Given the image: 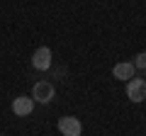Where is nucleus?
Wrapping results in <instances>:
<instances>
[{"instance_id": "obj_5", "label": "nucleus", "mask_w": 146, "mask_h": 136, "mask_svg": "<svg viewBox=\"0 0 146 136\" xmlns=\"http://www.w3.org/2000/svg\"><path fill=\"white\" fill-rule=\"evenodd\" d=\"M32 110H34V100L32 97H15L12 100V112H15V117H29Z\"/></svg>"}, {"instance_id": "obj_2", "label": "nucleus", "mask_w": 146, "mask_h": 136, "mask_svg": "<svg viewBox=\"0 0 146 136\" xmlns=\"http://www.w3.org/2000/svg\"><path fill=\"white\" fill-rule=\"evenodd\" d=\"M127 97L131 102H144L146 100V80L144 78H131L127 83Z\"/></svg>"}, {"instance_id": "obj_4", "label": "nucleus", "mask_w": 146, "mask_h": 136, "mask_svg": "<svg viewBox=\"0 0 146 136\" xmlns=\"http://www.w3.org/2000/svg\"><path fill=\"white\" fill-rule=\"evenodd\" d=\"M32 66H34L36 71H49V68H51V49L39 46L34 51V56H32Z\"/></svg>"}, {"instance_id": "obj_3", "label": "nucleus", "mask_w": 146, "mask_h": 136, "mask_svg": "<svg viewBox=\"0 0 146 136\" xmlns=\"http://www.w3.org/2000/svg\"><path fill=\"white\" fill-rule=\"evenodd\" d=\"M58 131L63 136H80L83 134V124L78 117H61L58 119Z\"/></svg>"}, {"instance_id": "obj_1", "label": "nucleus", "mask_w": 146, "mask_h": 136, "mask_svg": "<svg viewBox=\"0 0 146 136\" xmlns=\"http://www.w3.org/2000/svg\"><path fill=\"white\" fill-rule=\"evenodd\" d=\"M54 95H56V90H54V85L46 83V80H39V83H34V88H32V100L39 102V105H49L54 100Z\"/></svg>"}, {"instance_id": "obj_8", "label": "nucleus", "mask_w": 146, "mask_h": 136, "mask_svg": "<svg viewBox=\"0 0 146 136\" xmlns=\"http://www.w3.org/2000/svg\"><path fill=\"white\" fill-rule=\"evenodd\" d=\"M0 136H5V134H0Z\"/></svg>"}, {"instance_id": "obj_7", "label": "nucleus", "mask_w": 146, "mask_h": 136, "mask_svg": "<svg viewBox=\"0 0 146 136\" xmlns=\"http://www.w3.org/2000/svg\"><path fill=\"white\" fill-rule=\"evenodd\" d=\"M131 66L139 68V71H146V51H139L134 56V61H131Z\"/></svg>"}, {"instance_id": "obj_6", "label": "nucleus", "mask_w": 146, "mask_h": 136, "mask_svg": "<svg viewBox=\"0 0 146 136\" xmlns=\"http://www.w3.org/2000/svg\"><path fill=\"white\" fill-rule=\"evenodd\" d=\"M134 71H136V68L131 66V63L124 61V63H117V66L112 68V75H115L117 80H127V83H129V80L134 78Z\"/></svg>"}]
</instances>
